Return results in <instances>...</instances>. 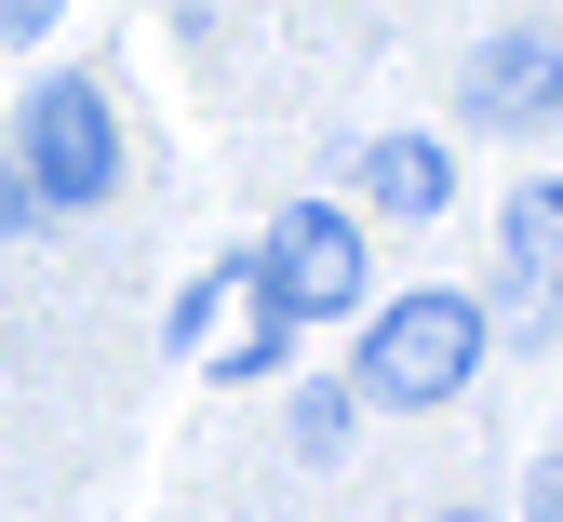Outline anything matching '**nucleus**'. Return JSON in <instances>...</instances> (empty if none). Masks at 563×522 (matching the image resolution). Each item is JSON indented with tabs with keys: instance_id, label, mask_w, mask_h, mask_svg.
Returning <instances> with one entry per match:
<instances>
[{
	"instance_id": "1",
	"label": "nucleus",
	"mask_w": 563,
	"mask_h": 522,
	"mask_svg": "<svg viewBox=\"0 0 563 522\" xmlns=\"http://www.w3.org/2000/svg\"><path fill=\"white\" fill-rule=\"evenodd\" d=\"M483 362V309L470 295H402V309H376L363 335V389L376 402H456Z\"/></svg>"
},
{
	"instance_id": "2",
	"label": "nucleus",
	"mask_w": 563,
	"mask_h": 522,
	"mask_svg": "<svg viewBox=\"0 0 563 522\" xmlns=\"http://www.w3.org/2000/svg\"><path fill=\"white\" fill-rule=\"evenodd\" d=\"M41 201H108L121 188V121L95 81H41L27 95V162H14Z\"/></svg>"
},
{
	"instance_id": "3",
	"label": "nucleus",
	"mask_w": 563,
	"mask_h": 522,
	"mask_svg": "<svg viewBox=\"0 0 563 522\" xmlns=\"http://www.w3.org/2000/svg\"><path fill=\"white\" fill-rule=\"evenodd\" d=\"M255 295L282 322H349V295H363V229L322 214V201H296L268 229V255H255Z\"/></svg>"
},
{
	"instance_id": "4",
	"label": "nucleus",
	"mask_w": 563,
	"mask_h": 522,
	"mask_svg": "<svg viewBox=\"0 0 563 522\" xmlns=\"http://www.w3.org/2000/svg\"><path fill=\"white\" fill-rule=\"evenodd\" d=\"M550 108H563V41L510 27L470 54V121H550Z\"/></svg>"
},
{
	"instance_id": "5",
	"label": "nucleus",
	"mask_w": 563,
	"mask_h": 522,
	"mask_svg": "<svg viewBox=\"0 0 563 522\" xmlns=\"http://www.w3.org/2000/svg\"><path fill=\"white\" fill-rule=\"evenodd\" d=\"M363 188H376L389 214H443V201H456V175H443L430 134H376V147H363Z\"/></svg>"
},
{
	"instance_id": "6",
	"label": "nucleus",
	"mask_w": 563,
	"mask_h": 522,
	"mask_svg": "<svg viewBox=\"0 0 563 522\" xmlns=\"http://www.w3.org/2000/svg\"><path fill=\"white\" fill-rule=\"evenodd\" d=\"M510 268H523L537 295H563V188H523V201H510Z\"/></svg>"
},
{
	"instance_id": "7",
	"label": "nucleus",
	"mask_w": 563,
	"mask_h": 522,
	"mask_svg": "<svg viewBox=\"0 0 563 522\" xmlns=\"http://www.w3.org/2000/svg\"><path fill=\"white\" fill-rule=\"evenodd\" d=\"M0 229H27V175L14 162H0Z\"/></svg>"
},
{
	"instance_id": "8",
	"label": "nucleus",
	"mask_w": 563,
	"mask_h": 522,
	"mask_svg": "<svg viewBox=\"0 0 563 522\" xmlns=\"http://www.w3.org/2000/svg\"><path fill=\"white\" fill-rule=\"evenodd\" d=\"M0 27H54V0H0Z\"/></svg>"
},
{
	"instance_id": "9",
	"label": "nucleus",
	"mask_w": 563,
	"mask_h": 522,
	"mask_svg": "<svg viewBox=\"0 0 563 522\" xmlns=\"http://www.w3.org/2000/svg\"><path fill=\"white\" fill-rule=\"evenodd\" d=\"M443 522H483V509H443Z\"/></svg>"
}]
</instances>
